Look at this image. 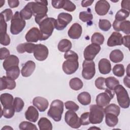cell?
Segmentation results:
<instances>
[{"label":"cell","mask_w":130,"mask_h":130,"mask_svg":"<svg viewBox=\"0 0 130 130\" xmlns=\"http://www.w3.org/2000/svg\"><path fill=\"white\" fill-rule=\"evenodd\" d=\"M1 103L4 108H9L13 106L14 98L12 95L8 93H4L0 96Z\"/></svg>","instance_id":"26"},{"label":"cell","mask_w":130,"mask_h":130,"mask_svg":"<svg viewBox=\"0 0 130 130\" xmlns=\"http://www.w3.org/2000/svg\"><path fill=\"white\" fill-rule=\"evenodd\" d=\"M72 44L71 42L67 39L60 40L57 46L58 49L61 52H67L70 51L72 48Z\"/></svg>","instance_id":"28"},{"label":"cell","mask_w":130,"mask_h":130,"mask_svg":"<svg viewBox=\"0 0 130 130\" xmlns=\"http://www.w3.org/2000/svg\"><path fill=\"white\" fill-rule=\"evenodd\" d=\"M35 46L36 44L31 43H24L19 44L16 47V50L19 53H23L25 52L32 53L34 52Z\"/></svg>","instance_id":"25"},{"label":"cell","mask_w":130,"mask_h":130,"mask_svg":"<svg viewBox=\"0 0 130 130\" xmlns=\"http://www.w3.org/2000/svg\"><path fill=\"white\" fill-rule=\"evenodd\" d=\"M24 106L23 101L19 97H16L14 99L13 106L16 112H19L22 111Z\"/></svg>","instance_id":"40"},{"label":"cell","mask_w":130,"mask_h":130,"mask_svg":"<svg viewBox=\"0 0 130 130\" xmlns=\"http://www.w3.org/2000/svg\"><path fill=\"white\" fill-rule=\"evenodd\" d=\"M129 64H128L127 67V69H126V74H127V76H129L130 77V75H129Z\"/></svg>","instance_id":"60"},{"label":"cell","mask_w":130,"mask_h":130,"mask_svg":"<svg viewBox=\"0 0 130 130\" xmlns=\"http://www.w3.org/2000/svg\"><path fill=\"white\" fill-rule=\"evenodd\" d=\"M72 16L67 13H61L58 14L57 19H56L55 28L58 30L64 29L68 24L72 20Z\"/></svg>","instance_id":"10"},{"label":"cell","mask_w":130,"mask_h":130,"mask_svg":"<svg viewBox=\"0 0 130 130\" xmlns=\"http://www.w3.org/2000/svg\"><path fill=\"white\" fill-rule=\"evenodd\" d=\"M110 8L109 3L105 0L98 1L95 5V11L100 16H104L107 14Z\"/></svg>","instance_id":"15"},{"label":"cell","mask_w":130,"mask_h":130,"mask_svg":"<svg viewBox=\"0 0 130 130\" xmlns=\"http://www.w3.org/2000/svg\"><path fill=\"white\" fill-rule=\"evenodd\" d=\"M105 122L108 126L114 127L118 122V116L113 113H107L105 116Z\"/></svg>","instance_id":"29"},{"label":"cell","mask_w":130,"mask_h":130,"mask_svg":"<svg viewBox=\"0 0 130 130\" xmlns=\"http://www.w3.org/2000/svg\"><path fill=\"white\" fill-rule=\"evenodd\" d=\"M36 69V63L32 60L26 62L22 67L21 74L24 77H28L32 75Z\"/></svg>","instance_id":"21"},{"label":"cell","mask_w":130,"mask_h":130,"mask_svg":"<svg viewBox=\"0 0 130 130\" xmlns=\"http://www.w3.org/2000/svg\"><path fill=\"white\" fill-rule=\"evenodd\" d=\"M33 15L35 16V22L39 25V23L45 18L48 17L47 1H35L28 3Z\"/></svg>","instance_id":"1"},{"label":"cell","mask_w":130,"mask_h":130,"mask_svg":"<svg viewBox=\"0 0 130 130\" xmlns=\"http://www.w3.org/2000/svg\"><path fill=\"white\" fill-rule=\"evenodd\" d=\"M8 3L10 8H14L19 6V1L18 0H8Z\"/></svg>","instance_id":"56"},{"label":"cell","mask_w":130,"mask_h":130,"mask_svg":"<svg viewBox=\"0 0 130 130\" xmlns=\"http://www.w3.org/2000/svg\"><path fill=\"white\" fill-rule=\"evenodd\" d=\"M15 80L7 76H3L1 78L0 90L2 91L6 89L9 90L14 89L16 87V82Z\"/></svg>","instance_id":"20"},{"label":"cell","mask_w":130,"mask_h":130,"mask_svg":"<svg viewBox=\"0 0 130 130\" xmlns=\"http://www.w3.org/2000/svg\"><path fill=\"white\" fill-rule=\"evenodd\" d=\"M129 11H128L125 9H121L117 12L115 16V20L118 22H121L125 20V19L129 16Z\"/></svg>","instance_id":"37"},{"label":"cell","mask_w":130,"mask_h":130,"mask_svg":"<svg viewBox=\"0 0 130 130\" xmlns=\"http://www.w3.org/2000/svg\"><path fill=\"white\" fill-rule=\"evenodd\" d=\"M15 112V111L13 106L9 108H4L3 109L2 108L1 117L3 115L5 118L10 119L14 115Z\"/></svg>","instance_id":"41"},{"label":"cell","mask_w":130,"mask_h":130,"mask_svg":"<svg viewBox=\"0 0 130 130\" xmlns=\"http://www.w3.org/2000/svg\"><path fill=\"white\" fill-rule=\"evenodd\" d=\"M112 71L114 75L118 77H121L125 73L124 67L122 64H117L114 66Z\"/></svg>","instance_id":"39"},{"label":"cell","mask_w":130,"mask_h":130,"mask_svg":"<svg viewBox=\"0 0 130 130\" xmlns=\"http://www.w3.org/2000/svg\"><path fill=\"white\" fill-rule=\"evenodd\" d=\"M105 85L107 88L114 90L116 86L119 84V82L116 78L114 77H109L105 79Z\"/></svg>","instance_id":"34"},{"label":"cell","mask_w":130,"mask_h":130,"mask_svg":"<svg viewBox=\"0 0 130 130\" xmlns=\"http://www.w3.org/2000/svg\"><path fill=\"white\" fill-rule=\"evenodd\" d=\"M63 103L60 100L53 101L47 112L48 116L55 121H59L63 112Z\"/></svg>","instance_id":"4"},{"label":"cell","mask_w":130,"mask_h":130,"mask_svg":"<svg viewBox=\"0 0 130 130\" xmlns=\"http://www.w3.org/2000/svg\"><path fill=\"white\" fill-rule=\"evenodd\" d=\"M26 25L25 20L23 19L20 15L19 12L16 11L11 21L10 31L12 34L16 35L21 32Z\"/></svg>","instance_id":"6"},{"label":"cell","mask_w":130,"mask_h":130,"mask_svg":"<svg viewBox=\"0 0 130 130\" xmlns=\"http://www.w3.org/2000/svg\"><path fill=\"white\" fill-rule=\"evenodd\" d=\"M6 71V76L10 77L13 80L17 79L20 73V71L18 66H13Z\"/></svg>","instance_id":"32"},{"label":"cell","mask_w":130,"mask_h":130,"mask_svg":"<svg viewBox=\"0 0 130 130\" xmlns=\"http://www.w3.org/2000/svg\"><path fill=\"white\" fill-rule=\"evenodd\" d=\"M130 22L129 20H124L121 22H118L115 20L113 23V27L116 31H122L123 33L129 35L130 34Z\"/></svg>","instance_id":"16"},{"label":"cell","mask_w":130,"mask_h":130,"mask_svg":"<svg viewBox=\"0 0 130 130\" xmlns=\"http://www.w3.org/2000/svg\"><path fill=\"white\" fill-rule=\"evenodd\" d=\"M64 120L72 128H79L81 126L79 117L74 111L69 110L66 112Z\"/></svg>","instance_id":"11"},{"label":"cell","mask_w":130,"mask_h":130,"mask_svg":"<svg viewBox=\"0 0 130 130\" xmlns=\"http://www.w3.org/2000/svg\"><path fill=\"white\" fill-rule=\"evenodd\" d=\"M34 55L36 59L42 61L45 60L48 57L49 50L48 48L41 44H36L34 50Z\"/></svg>","instance_id":"13"},{"label":"cell","mask_w":130,"mask_h":130,"mask_svg":"<svg viewBox=\"0 0 130 130\" xmlns=\"http://www.w3.org/2000/svg\"><path fill=\"white\" fill-rule=\"evenodd\" d=\"M32 104L40 112L45 111L49 106L48 100L41 96L35 97L32 100Z\"/></svg>","instance_id":"19"},{"label":"cell","mask_w":130,"mask_h":130,"mask_svg":"<svg viewBox=\"0 0 130 130\" xmlns=\"http://www.w3.org/2000/svg\"><path fill=\"white\" fill-rule=\"evenodd\" d=\"M101 49L100 45L91 43L88 45L83 52L84 58L86 60H92L99 53Z\"/></svg>","instance_id":"12"},{"label":"cell","mask_w":130,"mask_h":130,"mask_svg":"<svg viewBox=\"0 0 130 130\" xmlns=\"http://www.w3.org/2000/svg\"><path fill=\"white\" fill-rule=\"evenodd\" d=\"M56 19L52 17H47L42 20L39 24L42 35L40 41L48 39L52 34L55 28Z\"/></svg>","instance_id":"3"},{"label":"cell","mask_w":130,"mask_h":130,"mask_svg":"<svg viewBox=\"0 0 130 130\" xmlns=\"http://www.w3.org/2000/svg\"><path fill=\"white\" fill-rule=\"evenodd\" d=\"M63 1L64 0H59V1H52L51 4L53 7L55 9H59L62 8L63 5Z\"/></svg>","instance_id":"53"},{"label":"cell","mask_w":130,"mask_h":130,"mask_svg":"<svg viewBox=\"0 0 130 130\" xmlns=\"http://www.w3.org/2000/svg\"><path fill=\"white\" fill-rule=\"evenodd\" d=\"M25 117L29 121L36 122L39 118V112L35 107L30 106L28 107L25 113Z\"/></svg>","instance_id":"22"},{"label":"cell","mask_w":130,"mask_h":130,"mask_svg":"<svg viewBox=\"0 0 130 130\" xmlns=\"http://www.w3.org/2000/svg\"><path fill=\"white\" fill-rule=\"evenodd\" d=\"M19 13L21 18L24 20H28L31 18L33 14L29 3L26 4L23 9L19 12Z\"/></svg>","instance_id":"33"},{"label":"cell","mask_w":130,"mask_h":130,"mask_svg":"<svg viewBox=\"0 0 130 130\" xmlns=\"http://www.w3.org/2000/svg\"><path fill=\"white\" fill-rule=\"evenodd\" d=\"M89 112H86L83 113L79 118L80 122L81 125H87L90 123L89 119Z\"/></svg>","instance_id":"49"},{"label":"cell","mask_w":130,"mask_h":130,"mask_svg":"<svg viewBox=\"0 0 130 130\" xmlns=\"http://www.w3.org/2000/svg\"><path fill=\"white\" fill-rule=\"evenodd\" d=\"M69 85L73 90H79L83 87V83L80 79L75 77L70 80Z\"/></svg>","instance_id":"35"},{"label":"cell","mask_w":130,"mask_h":130,"mask_svg":"<svg viewBox=\"0 0 130 130\" xmlns=\"http://www.w3.org/2000/svg\"><path fill=\"white\" fill-rule=\"evenodd\" d=\"M89 129H100V128L96 127H91L89 128Z\"/></svg>","instance_id":"62"},{"label":"cell","mask_w":130,"mask_h":130,"mask_svg":"<svg viewBox=\"0 0 130 130\" xmlns=\"http://www.w3.org/2000/svg\"><path fill=\"white\" fill-rule=\"evenodd\" d=\"M94 0H86V1H82L81 2V6L83 7H87L88 6H91L93 3Z\"/></svg>","instance_id":"57"},{"label":"cell","mask_w":130,"mask_h":130,"mask_svg":"<svg viewBox=\"0 0 130 130\" xmlns=\"http://www.w3.org/2000/svg\"><path fill=\"white\" fill-rule=\"evenodd\" d=\"M79 18L82 21L86 22L91 21L93 19V15L90 12L82 11L79 13Z\"/></svg>","instance_id":"44"},{"label":"cell","mask_w":130,"mask_h":130,"mask_svg":"<svg viewBox=\"0 0 130 130\" xmlns=\"http://www.w3.org/2000/svg\"><path fill=\"white\" fill-rule=\"evenodd\" d=\"M64 106L67 109L74 111L75 112L78 111L79 109V106L76 103L71 101H68L64 103Z\"/></svg>","instance_id":"47"},{"label":"cell","mask_w":130,"mask_h":130,"mask_svg":"<svg viewBox=\"0 0 130 130\" xmlns=\"http://www.w3.org/2000/svg\"><path fill=\"white\" fill-rule=\"evenodd\" d=\"M19 60L15 55H10L6 58L3 62V66L4 69L7 71L9 68L16 66H18Z\"/></svg>","instance_id":"24"},{"label":"cell","mask_w":130,"mask_h":130,"mask_svg":"<svg viewBox=\"0 0 130 130\" xmlns=\"http://www.w3.org/2000/svg\"><path fill=\"white\" fill-rule=\"evenodd\" d=\"M42 37L40 30L36 27L30 28L25 35V38L28 43H36L41 40Z\"/></svg>","instance_id":"14"},{"label":"cell","mask_w":130,"mask_h":130,"mask_svg":"<svg viewBox=\"0 0 130 130\" xmlns=\"http://www.w3.org/2000/svg\"><path fill=\"white\" fill-rule=\"evenodd\" d=\"M104 111L105 114L107 113H111L118 116L120 114V107L116 104H111L106 106L104 109Z\"/></svg>","instance_id":"36"},{"label":"cell","mask_w":130,"mask_h":130,"mask_svg":"<svg viewBox=\"0 0 130 130\" xmlns=\"http://www.w3.org/2000/svg\"><path fill=\"white\" fill-rule=\"evenodd\" d=\"M19 128L21 130H38L36 125L28 121H22L19 125Z\"/></svg>","instance_id":"42"},{"label":"cell","mask_w":130,"mask_h":130,"mask_svg":"<svg viewBox=\"0 0 130 130\" xmlns=\"http://www.w3.org/2000/svg\"><path fill=\"white\" fill-rule=\"evenodd\" d=\"M130 1L129 0H123L121 3V7L123 9H125L128 11H129L130 9Z\"/></svg>","instance_id":"54"},{"label":"cell","mask_w":130,"mask_h":130,"mask_svg":"<svg viewBox=\"0 0 130 130\" xmlns=\"http://www.w3.org/2000/svg\"><path fill=\"white\" fill-rule=\"evenodd\" d=\"M0 33H7V24L3 16L0 14Z\"/></svg>","instance_id":"51"},{"label":"cell","mask_w":130,"mask_h":130,"mask_svg":"<svg viewBox=\"0 0 130 130\" xmlns=\"http://www.w3.org/2000/svg\"><path fill=\"white\" fill-rule=\"evenodd\" d=\"M104 108L97 105H91L90 106L89 119L90 123L95 124L101 123L104 117Z\"/></svg>","instance_id":"7"},{"label":"cell","mask_w":130,"mask_h":130,"mask_svg":"<svg viewBox=\"0 0 130 130\" xmlns=\"http://www.w3.org/2000/svg\"><path fill=\"white\" fill-rule=\"evenodd\" d=\"M99 28L103 31H108L111 27V22L107 19H100L99 22Z\"/></svg>","instance_id":"43"},{"label":"cell","mask_w":130,"mask_h":130,"mask_svg":"<svg viewBox=\"0 0 130 130\" xmlns=\"http://www.w3.org/2000/svg\"><path fill=\"white\" fill-rule=\"evenodd\" d=\"M123 83L124 84V85L127 87V88H129L130 87V78L129 76H126L124 79H123Z\"/></svg>","instance_id":"58"},{"label":"cell","mask_w":130,"mask_h":130,"mask_svg":"<svg viewBox=\"0 0 130 130\" xmlns=\"http://www.w3.org/2000/svg\"><path fill=\"white\" fill-rule=\"evenodd\" d=\"M115 92L114 90L106 88L105 92L100 93L96 98V104L97 105L104 107L109 104L111 99L114 96Z\"/></svg>","instance_id":"8"},{"label":"cell","mask_w":130,"mask_h":130,"mask_svg":"<svg viewBox=\"0 0 130 130\" xmlns=\"http://www.w3.org/2000/svg\"><path fill=\"white\" fill-rule=\"evenodd\" d=\"M11 40L7 33H0V43L4 46H8L10 44Z\"/></svg>","instance_id":"48"},{"label":"cell","mask_w":130,"mask_h":130,"mask_svg":"<svg viewBox=\"0 0 130 130\" xmlns=\"http://www.w3.org/2000/svg\"><path fill=\"white\" fill-rule=\"evenodd\" d=\"M64 58L66 59L62 66L64 73L67 75H71L76 72L79 68L78 54L70 50L64 53Z\"/></svg>","instance_id":"2"},{"label":"cell","mask_w":130,"mask_h":130,"mask_svg":"<svg viewBox=\"0 0 130 130\" xmlns=\"http://www.w3.org/2000/svg\"><path fill=\"white\" fill-rule=\"evenodd\" d=\"M100 72L104 75L109 74L111 71V64L110 61L107 58L101 59L98 64Z\"/></svg>","instance_id":"23"},{"label":"cell","mask_w":130,"mask_h":130,"mask_svg":"<svg viewBox=\"0 0 130 130\" xmlns=\"http://www.w3.org/2000/svg\"><path fill=\"white\" fill-rule=\"evenodd\" d=\"M77 100L81 105L86 106L89 105L91 102V95L88 92L83 91L78 94Z\"/></svg>","instance_id":"30"},{"label":"cell","mask_w":130,"mask_h":130,"mask_svg":"<svg viewBox=\"0 0 130 130\" xmlns=\"http://www.w3.org/2000/svg\"><path fill=\"white\" fill-rule=\"evenodd\" d=\"M122 44L124 46L128 48H129V40H130V36L126 35L123 37L122 38Z\"/></svg>","instance_id":"55"},{"label":"cell","mask_w":130,"mask_h":130,"mask_svg":"<svg viewBox=\"0 0 130 130\" xmlns=\"http://www.w3.org/2000/svg\"><path fill=\"white\" fill-rule=\"evenodd\" d=\"M104 36L100 32H94L91 36V43L98 44L99 45H102L104 42Z\"/></svg>","instance_id":"38"},{"label":"cell","mask_w":130,"mask_h":130,"mask_svg":"<svg viewBox=\"0 0 130 130\" xmlns=\"http://www.w3.org/2000/svg\"><path fill=\"white\" fill-rule=\"evenodd\" d=\"M122 35L117 31L112 32L107 41V45L109 47L120 46L122 44Z\"/></svg>","instance_id":"17"},{"label":"cell","mask_w":130,"mask_h":130,"mask_svg":"<svg viewBox=\"0 0 130 130\" xmlns=\"http://www.w3.org/2000/svg\"><path fill=\"white\" fill-rule=\"evenodd\" d=\"M4 129H6V130H7V129H12V130H13V128L12 127L10 126L6 125V126H5L4 127H3L2 128V130H4Z\"/></svg>","instance_id":"59"},{"label":"cell","mask_w":130,"mask_h":130,"mask_svg":"<svg viewBox=\"0 0 130 130\" xmlns=\"http://www.w3.org/2000/svg\"><path fill=\"white\" fill-rule=\"evenodd\" d=\"M82 76L86 80L91 79L95 73V63L92 60H85L82 64Z\"/></svg>","instance_id":"9"},{"label":"cell","mask_w":130,"mask_h":130,"mask_svg":"<svg viewBox=\"0 0 130 130\" xmlns=\"http://www.w3.org/2000/svg\"><path fill=\"white\" fill-rule=\"evenodd\" d=\"M10 51L5 47H3L0 49V59L3 60L7 58L10 56Z\"/></svg>","instance_id":"52"},{"label":"cell","mask_w":130,"mask_h":130,"mask_svg":"<svg viewBox=\"0 0 130 130\" xmlns=\"http://www.w3.org/2000/svg\"><path fill=\"white\" fill-rule=\"evenodd\" d=\"M76 7L75 5L69 0H64L62 9L68 12H73L75 10Z\"/></svg>","instance_id":"45"},{"label":"cell","mask_w":130,"mask_h":130,"mask_svg":"<svg viewBox=\"0 0 130 130\" xmlns=\"http://www.w3.org/2000/svg\"><path fill=\"white\" fill-rule=\"evenodd\" d=\"M105 79L103 77H100L98 78L95 81V85L96 87L100 90H105L106 85H105Z\"/></svg>","instance_id":"46"},{"label":"cell","mask_w":130,"mask_h":130,"mask_svg":"<svg viewBox=\"0 0 130 130\" xmlns=\"http://www.w3.org/2000/svg\"><path fill=\"white\" fill-rule=\"evenodd\" d=\"M123 54L119 49H115L112 51L109 55L110 59L114 63H118L121 61L123 59Z\"/></svg>","instance_id":"27"},{"label":"cell","mask_w":130,"mask_h":130,"mask_svg":"<svg viewBox=\"0 0 130 130\" xmlns=\"http://www.w3.org/2000/svg\"><path fill=\"white\" fill-rule=\"evenodd\" d=\"M39 129L41 130H51L52 124L50 121L46 117H41L38 122Z\"/></svg>","instance_id":"31"},{"label":"cell","mask_w":130,"mask_h":130,"mask_svg":"<svg viewBox=\"0 0 130 130\" xmlns=\"http://www.w3.org/2000/svg\"><path fill=\"white\" fill-rule=\"evenodd\" d=\"M117 96L119 105L122 108L126 109L129 106V98L127 90L121 85H118L114 89Z\"/></svg>","instance_id":"5"},{"label":"cell","mask_w":130,"mask_h":130,"mask_svg":"<svg viewBox=\"0 0 130 130\" xmlns=\"http://www.w3.org/2000/svg\"><path fill=\"white\" fill-rule=\"evenodd\" d=\"M1 14L3 16L6 22L10 21L13 16L12 11L10 9H6L4 10L1 13Z\"/></svg>","instance_id":"50"},{"label":"cell","mask_w":130,"mask_h":130,"mask_svg":"<svg viewBox=\"0 0 130 130\" xmlns=\"http://www.w3.org/2000/svg\"><path fill=\"white\" fill-rule=\"evenodd\" d=\"M82 32V26L78 23H74L69 28L68 35L69 37L72 39H79Z\"/></svg>","instance_id":"18"},{"label":"cell","mask_w":130,"mask_h":130,"mask_svg":"<svg viewBox=\"0 0 130 130\" xmlns=\"http://www.w3.org/2000/svg\"><path fill=\"white\" fill-rule=\"evenodd\" d=\"M5 1H3V0H2L0 1V3H1V6L0 7H2L3 6V5H4V4H5Z\"/></svg>","instance_id":"61"}]
</instances>
